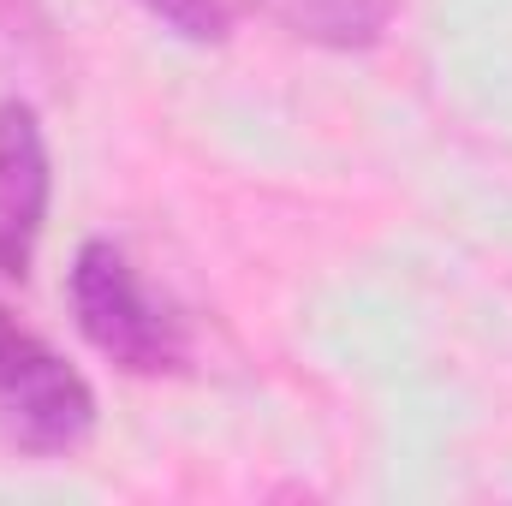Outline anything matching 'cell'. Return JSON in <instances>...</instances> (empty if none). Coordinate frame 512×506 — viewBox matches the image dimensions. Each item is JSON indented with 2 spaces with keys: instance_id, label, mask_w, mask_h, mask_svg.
<instances>
[{
  "instance_id": "cell-4",
  "label": "cell",
  "mask_w": 512,
  "mask_h": 506,
  "mask_svg": "<svg viewBox=\"0 0 512 506\" xmlns=\"http://www.w3.org/2000/svg\"><path fill=\"white\" fill-rule=\"evenodd\" d=\"M256 12H268L286 36L316 42V48H376L399 12V0H251Z\"/></svg>"
},
{
  "instance_id": "cell-1",
  "label": "cell",
  "mask_w": 512,
  "mask_h": 506,
  "mask_svg": "<svg viewBox=\"0 0 512 506\" xmlns=\"http://www.w3.org/2000/svg\"><path fill=\"white\" fill-rule=\"evenodd\" d=\"M72 316L78 334L126 376H179L191 364V322L108 239H90L72 262Z\"/></svg>"
},
{
  "instance_id": "cell-5",
  "label": "cell",
  "mask_w": 512,
  "mask_h": 506,
  "mask_svg": "<svg viewBox=\"0 0 512 506\" xmlns=\"http://www.w3.org/2000/svg\"><path fill=\"white\" fill-rule=\"evenodd\" d=\"M137 6L185 42H227V30H233L227 0H137Z\"/></svg>"
},
{
  "instance_id": "cell-3",
  "label": "cell",
  "mask_w": 512,
  "mask_h": 506,
  "mask_svg": "<svg viewBox=\"0 0 512 506\" xmlns=\"http://www.w3.org/2000/svg\"><path fill=\"white\" fill-rule=\"evenodd\" d=\"M54 173H48V143L30 102L6 96L0 102V280H24L30 256L48 221Z\"/></svg>"
},
{
  "instance_id": "cell-2",
  "label": "cell",
  "mask_w": 512,
  "mask_h": 506,
  "mask_svg": "<svg viewBox=\"0 0 512 506\" xmlns=\"http://www.w3.org/2000/svg\"><path fill=\"white\" fill-rule=\"evenodd\" d=\"M90 435H96L90 381L0 304V441L36 459H66Z\"/></svg>"
}]
</instances>
